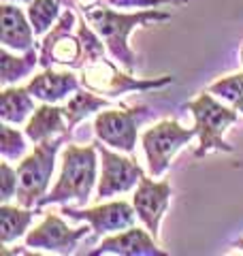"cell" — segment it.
Listing matches in <instances>:
<instances>
[{
	"mask_svg": "<svg viewBox=\"0 0 243 256\" xmlns=\"http://www.w3.org/2000/svg\"><path fill=\"white\" fill-rule=\"evenodd\" d=\"M86 18V22L98 32V36L104 41L111 58L128 73H134L139 68V56L130 50L128 36L134 28H148L150 24L168 22L171 13L160 11V6L154 9H139L132 13L116 11L113 6L104 2H88V4H75Z\"/></svg>",
	"mask_w": 243,
	"mask_h": 256,
	"instance_id": "cell-1",
	"label": "cell"
},
{
	"mask_svg": "<svg viewBox=\"0 0 243 256\" xmlns=\"http://www.w3.org/2000/svg\"><path fill=\"white\" fill-rule=\"evenodd\" d=\"M96 143L92 146H66L62 152V171L56 186L40 198L36 207L50 203H68L86 205L92 194V188L98 180V158Z\"/></svg>",
	"mask_w": 243,
	"mask_h": 256,
	"instance_id": "cell-2",
	"label": "cell"
},
{
	"mask_svg": "<svg viewBox=\"0 0 243 256\" xmlns=\"http://www.w3.org/2000/svg\"><path fill=\"white\" fill-rule=\"evenodd\" d=\"M186 109L192 111L194 128L198 132V148L194 150V158H202L209 152H234L228 141H224V132L239 120L234 107H226L214 98L212 92H200L194 100L186 102Z\"/></svg>",
	"mask_w": 243,
	"mask_h": 256,
	"instance_id": "cell-3",
	"label": "cell"
},
{
	"mask_svg": "<svg viewBox=\"0 0 243 256\" xmlns=\"http://www.w3.org/2000/svg\"><path fill=\"white\" fill-rule=\"evenodd\" d=\"M81 86L92 90L96 94L109 96V98H118V96L126 92H148V90H158L168 84L175 82L173 75H162L154 79H139L132 77V73L128 70H120L116 66V62L109 60L107 56H100L96 60H90L84 64L79 73Z\"/></svg>",
	"mask_w": 243,
	"mask_h": 256,
	"instance_id": "cell-4",
	"label": "cell"
},
{
	"mask_svg": "<svg viewBox=\"0 0 243 256\" xmlns=\"http://www.w3.org/2000/svg\"><path fill=\"white\" fill-rule=\"evenodd\" d=\"M66 139H68L66 134H60V137L36 143L34 152H30L18 164V180H20L18 203L20 205L32 210L47 194V188H50L52 175L56 169V154H58L60 146Z\"/></svg>",
	"mask_w": 243,
	"mask_h": 256,
	"instance_id": "cell-5",
	"label": "cell"
},
{
	"mask_svg": "<svg viewBox=\"0 0 243 256\" xmlns=\"http://www.w3.org/2000/svg\"><path fill=\"white\" fill-rule=\"evenodd\" d=\"M198 137L196 128H184L177 120H162V122L154 124L141 134V146L148 156L150 173L154 178H160L168 166L175 154L184 146Z\"/></svg>",
	"mask_w": 243,
	"mask_h": 256,
	"instance_id": "cell-6",
	"label": "cell"
},
{
	"mask_svg": "<svg viewBox=\"0 0 243 256\" xmlns=\"http://www.w3.org/2000/svg\"><path fill=\"white\" fill-rule=\"evenodd\" d=\"M77 18L72 9H64L56 26L47 32L38 47V66L52 68L54 64H62L66 68L81 70L84 66V43L79 34H72Z\"/></svg>",
	"mask_w": 243,
	"mask_h": 256,
	"instance_id": "cell-7",
	"label": "cell"
},
{
	"mask_svg": "<svg viewBox=\"0 0 243 256\" xmlns=\"http://www.w3.org/2000/svg\"><path fill=\"white\" fill-rule=\"evenodd\" d=\"M148 116V107H107L104 111H98L94 118V132L96 139L107 143L109 148L132 154L136 148V128L141 120Z\"/></svg>",
	"mask_w": 243,
	"mask_h": 256,
	"instance_id": "cell-8",
	"label": "cell"
},
{
	"mask_svg": "<svg viewBox=\"0 0 243 256\" xmlns=\"http://www.w3.org/2000/svg\"><path fill=\"white\" fill-rule=\"evenodd\" d=\"M96 148H98V156H100V178H98V198H109L122 194V192L132 190L134 186H139V182L143 178V169L134 160L126 158L111 152L109 146L96 139Z\"/></svg>",
	"mask_w": 243,
	"mask_h": 256,
	"instance_id": "cell-9",
	"label": "cell"
},
{
	"mask_svg": "<svg viewBox=\"0 0 243 256\" xmlns=\"http://www.w3.org/2000/svg\"><path fill=\"white\" fill-rule=\"evenodd\" d=\"M88 226L68 228L58 214H45L43 222L36 228H32L24 237V244L30 248L32 252H52V254H72L77 244L86 237Z\"/></svg>",
	"mask_w": 243,
	"mask_h": 256,
	"instance_id": "cell-10",
	"label": "cell"
},
{
	"mask_svg": "<svg viewBox=\"0 0 243 256\" xmlns=\"http://www.w3.org/2000/svg\"><path fill=\"white\" fill-rule=\"evenodd\" d=\"M62 214L70 220L88 222L94 230V235H113L120 230H126L134 226L136 212L134 205L128 201H109L96 207H88V210H72V207H64Z\"/></svg>",
	"mask_w": 243,
	"mask_h": 256,
	"instance_id": "cell-11",
	"label": "cell"
},
{
	"mask_svg": "<svg viewBox=\"0 0 243 256\" xmlns=\"http://www.w3.org/2000/svg\"><path fill=\"white\" fill-rule=\"evenodd\" d=\"M171 182H154L148 175H143L139 186L132 194V205L136 218L143 222V226L150 230L154 237H160V222L171 203Z\"/></svg>",
	"mask_w": 243,
	"mask_h": 256,
	"instance_id": "cell-12",
	"label": "cell"
},
{
	"mask_svg": "<svg viewBox=\"0 0 243 256\" xmlns=\"http://www.w3.org/2000/svg\"><path fill=\"white\" fill-rule=\"evenodd\" d=\"M90 256H102V254H118V256H166L164 250H160L158 239L154 237L148 228L130 226L120 233H113L104 237L94 248Z\"/></svg>",
	"mask_w": 243,
	"mask_h": 256,
	"instance_id": "cell-13",
	"label": "cell"
},
{
	"mask_svg": "<svg viewBox=\"0 0 243 256\" xmlns=\"http://www.w3.org/2000/svg\"><path fill=\"white\" fill-rule=\"evenodd\" d=\"M30 94L40 102H54L58 105L68 94H75L81 88V79L72 70H54L43 68L38 75L30 77L26 84Z\"/></svg>",
	"mask_w": 243,
	"mask_h": 256,
	"instance_id": "cell-14",
	"label": "cell"
},
{
	"mask_svg": "<svg viewBox=\"0 0 243 256\" xmlns=\"http://www.w3.org/2000/svg\"><path fill=\"white\" fill-rule=\"evenodd\" d=\"M34 28L15 2H2L0 6V43L15 52H28L34 47Z\"/></svg>",
	"mask_w": 243,
	"mask_h": 256,
	"instance_id": "cell-15",
	"label": "cell"
},
{
	"mask_svg": "<svg viewBox=\"0 0 243 256\" xmlns=\"http://www.w3.org/2000/svg\"><path fill=\"white\" fill-rule=\"evenodd\" d=\"M24 132H26V137L32 143H40V141L60 137V134L70 137L64 107H58V105H54V102H43V105L36 107L34 114L30 116Z\"/></svg>",
	"mask_w": 243,
	"mask_h": 256,
	"instance_id": "cell-16",
	"label": "cell"
},
{
	"mask_svg": "<svg viewBox=\"0 0 243 256\" xmlns=\"http://www.w3.org/2000/svg\"><path fill=\"white\" fill-rule=\"evenodd\" d=\"M34 96L26 86H4L0 92V118L6 124H24L34 114Z\"/></svg>",
	"mask_w": 243,
	"mask_h": 256,
	"instance_id": "cell-17",
	"label": "cell"
},
{
	"mask_svg": "<svg viewBox=\"0 0 243 256\" xmlns=\"http://www.w3.org/2000/svg\"><path fill=\"white\" fill-rule=\"evenodd\" d=\"M34 212L24 205H0V244L2 248H9V244L26 237L28 226L34 220Z\"/></svg>",
	"mask_w": 243,
	"mask_h": 256,
	"instance_id": "cell-18",
	"label": "cell"
},
{
	"mask_svg": "<svg viewBox=\"0 0 243 256\" xmlns=\"http://www.w3.org/2000/svg\"><path fill=\"white\" fill-rule=\"evenodd\" d=\"M111 107V102L104 98V96L96 94L88 88H79L68 98V102L64 105V114H66V122H68V130L72 132L79 122H84L86 118H90L94 111H100V109H107Z\"/></svg>",
	"mask_w": 243,
	"mask_h": 256,
	"instance_id": "cell-19",
	"label": "cell"
},
{
	"mask_svg": "<svg viewBox=\"0 0 243 256\" xmlns=\"http://www.w3.org/2000/svg\"><path fill=\"white\" fill-rule=\"evenodd\" d=\"M38 64V52L36 47L28 50L24 56H11L9 54V47H2L0 50V66H2V77L0 82L2 86H11V84H18L20 79L32 75V70Z\"/></svg>",
	"mask_w": 243,
	"mask_h": 256,
	"instance_id": "cell-20",
	"label": "cell"
},
{
	"mask_svg": "<svg viewBox=\"0 0 243 256\" xmlns=\"http://www.w3.org/2000/svg\"><path fill=\"white\" fill-rule=\"evenodd\" d=\"M62 0H32L26 9V15L34 28L36 36H45L50 32L56 22L60 20L62 9H60Z\"/></svg>",
	"mask_w": 243,
	"mask_h": 256,
	"instance_id": "cell-21",
	"label": "cell"
},
{
	"mask_svg": "<svg viewBox=\"0 0 243 256\" xmlns=\"http://www.w3.org/2000/svg\"><path fill=\"white\" fill-rule=\"evenodd\" d=\"M207 90L216 96H220V98H224L226 102H230V105L237 109L239 102L243 100V73H232V75L218 79Z\"/></svg>",
	"mask_w": 243,
	"mask_h": 256,
	"instance_id": "cell-22",
	"label": "cell"
},
{
	"mask_svg": "<svg viewBox=\"0 0 243 256\" xmlns=\"http://www.w3.org/2000/svg\"><path fill=\"white\" fill-rule=\"evenodd\" d=\"M26 152V139L24 134L13 128L11 124H2L0 126V154L6 160H20Z\"/></svg>",
	"mask_w": 243,
	"mask_h": 256,
	"instance_id": "cell-23",
	"label": "cell"
},
{
	"mask_svg": "<svg viewBox=\"0 0 243 256\" xmlns=\"http://www.w3.org/2000/svg\"><path fill=\"white\" fill-rule=\"evenodd\" d=\"M18 169H13L9 162H2L0 164V198L2 203H9L13 196H18Z\"/></svg>",
	"mask_w": 243,
	"mask_h": 256,
	"instance_id": "cell-24",
	"label": "cell"
},
{
	"mask_svg": "<svg viewBox=\"0 0 243 256\" xmlns=\"http://www.w3.org/2000/svg\"><path fill=\"white\" fill-rule=\"evenodd\" d=\"M113 9H154L162 4H184L190 0H100Z\"/></svg>",
	"mask_w": 243,
	"mask_h": 256,
	"instance_id": "cell-25",
	"label": "cell"
},
{
	"mask_svg": "<svg viewBox=\"0 0 243 256\" xmlns=\"http://www.w3.org/2000/svg\"><path fill=\"white\" fill-rule=\"evenodd\" d=\"M2 2H15V4H18V2H26V4H30L32 0H2Z\"/></svg>",
	"mask_w": 243,
	"mask_h": 256,
	"instance_id": "cell-26",
	"label": "cell"
},
{
	"mask_svg": "<svg viewBox=\"0 0 243 256\" xmlns=\"http://www.w3.org/2000/svg\"><path fill=\"white\" fill-rule=\"evenodd\" d=\"M237 248H241V252H243V239H239V242H237Z\"/></svg>",
	"mask_w": 243,
	"mask_h": 256,
	"instance_id": "cell-27",
	"label": "cell"
},
{
	"mask_svg": "<svg viewBox=\"0 0 243 256\" xmlns=\"http://www.w3.org/2000/svg\"><path fill=\"white\" fill-rule=\"evenodd\" d=\"M237 111H243V100L239 102V107H237Z\"/></svg>",
	"mask_w": 243,
	"mask_h": 256,
	"instance_id": "cell-28",
	"label": "cell"
},
{
	"mask_svg": "<svg viewBox=\"0 0 243 256\" xmlns=\"http://www.w3.org/2000/svg\"><path fill=\"white\" fill-rule=\"evenodd\" d=\"M241 62H243V47H241Z\"/></svg>",
	"mask_w": 243,
	"mask_h": 256,
	"instance_id": "cell-29",
	"label": "cell"
}]
</instances>
